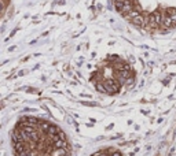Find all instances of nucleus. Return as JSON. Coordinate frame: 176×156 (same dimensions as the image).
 Listing matches in <instances>:
<instances>
[{
  "label": "nucleus",
  "mask_w": 176,
  "mask_h": 156,
  "mask_svg": "<svg viewBox=\"0 0 176 156\" xmlns=\"http://www.w3.org/2000/svg\"><path fill=\"white\" fill-rule=\"evenodd\" d=\"M110 156H121V154H120V152H113Z\"/></svg>",
  "instance_id": "nucleus-1"
},
{
  "label": "nucleus",
  "mask_w": 176,
  "mask_h": 156,
  "mask_svg": "<svg viewBox=\"0 0 176 156\" xmlns=\"http://www.w3.org/2000/svg\"><path fill=\"white\" fill-rule=\"evenodd\" d=\"M68 156H70V155H68Z\"/></svg>",
  "instance_id": "nucleus-2"
}]
</instances>
